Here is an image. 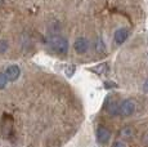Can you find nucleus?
I'll list each match as a JSON object with an SVG mask.
<instances>
[{
	"mask_svg": "<svg viewBox=\"0 0 148 147\" xmlns=\"http://www.w3.org/2000/svg\"><path fill=\"white\" fill-rule=\"evenodd\" d=\"M49 47L58 54H66L68 50V41L63 36H52L49 39Z\"/></svg>",
	"mask_w": 148,
	"mask_h": 147,
	"instance_id": "1",
	"label": "nucleus"
},
{
	"mask_svg": "<svg viewBox=\"0 0 148 147\" xmlns=\"http://www.w3.org/2000/svg\"><path fill=\"white\" fill-rule=\"evenodd\" d=\"M112 147H126V145H125L124 142H121V141H117V142L113 143Z\"/></svg>",
	"mask_w": 148,
	"mask_h": 147,
	"instance_id": "15",
	"label": "nucleus"
},
{
	"mask_svg": "<svg viewBox=\"0 0 148 147\" xmlns=\"http://www.w3.org/2000/svg\"><path fill=\"white\" fill-rule=\"evenodd\" d=\"M134 134V129L132 126H124L120 131V135L122 138H132Z\"/></svg>",
	"mask_w": 148,
	"mask_h": 147,
	"instance_id": "9",
	"label": "nucleus"
},
{
	"mask_svg": "<svg viewBox=\"0 0 148 147\" xmlns=\"http://www.w3.org/2000/svg\"><path fill=\"white\" fill-rule=\"evenodd\" d=\"M7 49H8V41L4 40V39H1V40H0V54L5 53Z\"/></svg>",
	"mask_w": 148,
	"mask_h": 147,
	"instance_id": "12",
	"label": "nucleus"
},
{
	"mask_svg": "<svg viewBox=\"0 0 148 147\" xmlns=\"http://www.w3.org/2000/svg\"><path fill=\"white\" fill-rule=\"evenodd\" d=\"M104 85H106V88H116V84L115 83H108V81H106V83H104Z\"/></svg>",
	"mask_w": 148,
	"mask_h": 147,
	"instance_id": "16",
	"label": "nucleus"
},
{
	"mask_svg": "<svg viewBox=\"0 0 148 147\" xmlns=\"http://www.w3.org/2000/svg\"><path fill=\"white\" fill-rule=\"evenodd\" d=\"M13 131V119L9 115H4L1 119V134L3 137L8 138Z\"/></svg>",
	"mask_w": 148,
	"mask_h": 147,
	"instance_id": "3",
	"label": "nucleus"
},
{
	"mask_svg": "<svg viewBox=\"0 0 148 147\" xmlns=\"http://www.w3.org/2000/svg\"><path fill=\"white\" fill-rule=\"evenodd\" d=\"M104 109L107 110V112L111 116H117V115H120V103L116 100H113L111 95L107 97L106 103H104Z\"/></svg>",
	"mask_w": 148,
	"mask_h": 147,
	"instance_id": "2",
	"label": "nucleus"
},
{
	"mask_svg": "<svg viewBox=\"0 0 148 147\" xmlns=\"http://www.w3.org/2000/svg\"><path fill=\"white\" fill-rule=\"evenodd\" d=\"M129 38V30L125 29V27H121V29L116 30L115 35H113V39H115V43L117 45H121L126 39Z\"/></svg>",
	"mask_w": 148,
	"mask_h": 147,
	"instance_id": "7",
	"label": "nucleus"
},
{
	"mask_svg": "<svg viewBox=\"0 0 148 147\" xmlns=\"http://www.w3.org/2000/svg\"><path fill=\"white\" fill-rule=\"evenodd\" d=\"M73 48H75V50L77 53L84 54V53H86L88 49H89V43H88V40L85 38H79V39H76L75 44H73Z\"/></svg>",
	"mask_w": 148,
	"mask_h": 147,
	"instance_id": "6",
	"label": "nucleus"
},
{
	"mask_svg": "<svg viewBox=\"0 0 148 147\" xmlns=\"http://www.w3.org/2000/svg\"><path fill=\"white\" fill-rule=\"evenodd\" d=\"M111 138V132L110 129H107L106 126H98V129H97V139H98L99 143H102V145H106V143L110 141Z\"/></svg>",
	"mask_w": 148,
	"mask_h": 147,
	"instance_id": "5",
	"label": "nucleus"
},
{
	"mask_svg": "<svg viewBox=\"0 0 148 147\" xmlns=\"http://www.w3.org/2000/svg\"><path fill=\"white\" fill-rule=\"evenodd\" d=\"M135 111V103L132 100H125L120 103V115L121 116H130Z\"/></svg>",
	"mask_w": 148,
	"mask_h": 147,
	"instance_id": "4",
	"label": "nucleus"
},
{
	"mask_svg": "<svg viewBox=\"0 0 148 147\" xmlns=\"http://www.w3.org/2000/svg\"><path fill=\"white\" fill-rule=\"evenodd\" d=\"M90 70H92L93 72L98 74V75H103L104 72H107L108 66H107V63H101V65H98V66L93 67V69H90Z\"/></svg>",
	"mask_w": 148,
	"mask_h": 147,
	"instance_id": "10",
	"label": "nucleus"
},
{
	"mask_svg": "<svg viewBox=\"0 0 148 147\" xmlns=\"http://www.w3.org/2000/svg\"><path fill=\"white\" fill-rule=\"evenodd\" d=\"M66 76H68V78H71V76L75 74V66L73 65H70V66H67L66 67Z\"/></svg>",
	"mask_w": 148,
	"mask_h": 147,
	"instance_id": "14",
	"label": "nucleus"
},
{
	"mask_svg": "<svg viewBox=\"0 0 148 147\" xmlns=\"http://www.w3.org/2000/svg\"><path fill=\"white\" fill-rule=\"evenodd\" d=\"M7 81H8V78L5 74H1L0 72V89H3L5 85H7Z\"/></svg>",
	"mask_w": 148,
	"mask_h": 147,
	"instance_id": "13",
	"label": "nucleus"
},
{
	"mask_svg": "<svg viewBox=\"0 0 148 147\" xmlns=\"http://www.w3.org/2000/svg\"><path fill=\"white\" fill-rule=\"evenodd\" d=\"M143 90H144L146 93H148V79H147L146 81H144V84H143Z\"/></svg>",
	"mask_w": 148,
	"mask_h": 147,
	"instance_id": "17",
	"label": "nucleus"
},
{
	"mask_svg": "<svg viewBox=\"0 0 148 147\" xmlns=\"http://www.w3.org/2000/svg\"><path fill=\"white\" fill-rule=\"evenodd\" d=\"M5 75H7L8 80L14 81V80H17V79L19 78V75H21V70H19L18 66L12 65V66H9L7 70H5Z\"/></svg>",
	"mask_w": 148,
	"mask_h": 147,
	"instance_id": "8",
	"label": "nucleus"
},
{
	"mask_svg": "<svg viewBox=\"0 0 148 147\" xmlns=\"http://www.w3.org/2000/svg\"><path fill=\"white\" fill-rule=\"evenodd\" d=\"M95 50L98 53H106V45H104L103 40L101 38H98L95 41Z\"/></svg>",
	"mask_w": 148,
	"mask_h": 147,
	"instance_id": "11",
	"label": "nucleus"
}]
</instances>
